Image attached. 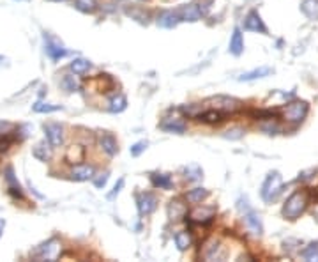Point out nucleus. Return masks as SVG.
<instances>
[{
	"label": "nucleus",
	"instance_id": "a18cd8bd",
	"mask_svg": "<svg viewBox=\"0 0 318 262\" xmlns=\"http://www.w3.org/2000/svg\"><path fill=\"white\" fill-rule=\"evenodd\" d=\"M313 218H316V220H318V209L315 211V213H313Z\"/></svg>",
	"mask_w": 318,
	"mask_h": 262
},
{
	"label": "nucleus",
	"instance_id": "20e7f679",
	"mask_svg": "<svg viewBox=\"0 0 318 262\" xmlns=\"http://www.w3.org/2000/svg\"><path fill=\"white\" fill-rule=\"evenodd\" d=\"M308 112H309V105L306 103V101H292V103H288L285 107L283 115H285V119L288 120V123L301 124L302 120L306 119Z\"/></svg>",
	"mask_w": 318,
	"mask_h": 262
},
{
	"label": "nucleus",
	"instance_id": "c9c22d12",
	"mask_svg": "<svg viewBox=\"0 0 318 262\" xmlns=\"http://www.w3.org/2000/svg\"><path fill=\"white\" fill-rule=\"evenodd\" d=\"M302 257H304L306 260H318V246L309 245L308 248L302 250Z\"/></svg>",
	"mask_w": 318,
	"mask_h": 262
},
{
	"label": "nucleus",
	"instance_id": "39448f33",
	"mask_svg": "<svg viewBox=\"0 0 318 262\" xmlns=\"http://www.w3.org/2000/svg\"><path fill=\"white\" fill-rule=\"evenodd\" d=\"M60 252H62L60 241L52 237V239H48L46 243L37 246V250L34 252V257L39 260H57Z\"/></svg>",
	"mask_w": 318,
	"mask_h": 262
},
{
	"label": "nucleus",
	"instance_id": "4be33fe9",
	"mask_svg": "<svg viewBox=\"0 0 318 262\" xmlns=\"http://www.w3.org/2000/svg\"><path fill=\"white\" fill-rule=\"evenodd\" d=\"M207 260H223L225 259V250L223 246L218 243V241H212V243L207 246L205 253H203Z\"/></svg>",
	"mask_w": 318,
	"mask_h": 262
},
{
	"label": "nucleus",
	"instance_id": "37998d69",
	"mask_svg": "<svg viewBox=\"0 0 318 262\" xmlns=\"http://www.w3.org/2000/svg\"><path fill=\"white\" fill-rule=\"evenodd\" d=\"M13 128V124L6 123V120H0V135H6V131H9Z\"/></svg>",
	"mask_w": 318,
	"mask_h": 262
},
{
	"label": "nucleus",
	"instance_id": "ea45409f",
	"mask_svg": "<svg viewBox=\"0 0 318 262\" xmlns=\"http://www.w3.org/2000/svg\"><path fill=\"white\" fill-rule=\"evenodd\" d=\"M253 115L257 117V119H260V120H265V119H274V117H276V112H272V110H258V112H253Z\"/></svg>",
	"mask_w": 318,
	"mask_h": 262
},
{
	"label": "nucleus",
	"instance_id": "f03ea898",
	"mask_svg": "<svg viewBox=\"0 0 318 262\" xmlns=\"http://www.w3.org/2000/svg\"><path fill=\"white\" fill-rule=\"evenodd\" d=\"M283 191V177L280 172H270L269 175L265 177L264 185H262V190H260V195L262 198H264V202L267 204H270V202L278 200V197L281 195Z\"/></svg>",
	"mask_w": 318,
	"mask_h": 262
},
{
	"label": "nucleus",
	"instance_id": "9d476101",
	"mask_svg": "<svg viewBox=\"0 0 318 262\" xmlns=\"http://www.w3.org/2000/svg\"><path fill=\"white\" fill-rule=\"evenodd\" d=\"M244 224H246V229L249 230L253 236L260 237L262 234H264V224H262V218L255 209L244 211Z\"/></svg>",
	"mask_w": 318,
	"mask_h": 262
},
{
	"label": "nucleus",
	"instance_id": "c03bdc74",
	"mask_svg": "<svg viewBox=\"0 0 318 262\" xmlns=\"http://www.w3.org/2000/svg\"><path fill=\"white\" fill-rule=\"evenodd\" d=\"M4 229H6V220L0 218V237H2V234H4Z\"/></svg>",
	"mask_w": 318,
	"mask_h": 262
},
{
	"label": "nucleus",
	"instance_id": "473e14b6",
	"mask_svg": "<svg viewBox=\"0 0 318 262\" xmlns=\"http://www.w3.org/2000/svg\"><path fill=\"white\" fill-rule=\"evenodd\" d=\"M186 172V179H189V181H200V179L203 177V172L200 169L198 165H189L184 169Z\"/></svg>",
	"mask_w": 318,
	"mask_h": 262
},
{
	"label": "nucleus",
	"instance_id": "6ab92c4d",
	"mask_svg": "<svg viewBox=\"0 0 318 262\" xmlns=\"http://www.w3.org/2000/svg\"><path fill=\"white\" fill-rule=\"evenodd\" d=\"M196 119L202 120V123H205V124H219V123H223V120L226 119V113L216 110V108H210V110L200 112Z\"/></svg>",
	"mask_w": 318,
	"mask_h": 262
},
{
	"label": "nucleus",
	"instance_id": "a211bd4d",
	"mask_svg": "<svg viewBox=\"0 0 318 262\" xmlns=\"http://www.w3.org/2000/svg\"><path fill=\"white\" fill-rule=\"evenodd\" d=\"M269 75H272V68H269V66H260V68L253 69V71L242 73L237 80L239 82H255V80H260V78H267Z\"/></svg>",
	"mask_w": 318,
	"mask_h": 262
},
{
	"label": "nucleus",
	"instance_id": "7ed1b4c3",
	"mask_svg": "<svg viewBox=\"0 0 318 262\" xmlns=\"http://www.w3.org/2000/svg\"><path fill=\"white\" fill-rule=\"evenodd\" d=\"M207 105H210L212 108H216V110H219V112H225V113H235V112L242 110V107H244V103H242L241 99H237V97H234V96H223V94L209 97V99H207Z\"/></svg>",
	"mask_w": 318,
	"mask_h": 262
},
{
	"label": "nucleus",
	"instance_id": "7c9ffc66",
	"mask_svg": "<svg viewBox=\"0 0 318 262\" xmlns=\"http://www.w3.org/2000/svg\"><path fill=\"white\" fill-rule=\"evenodd\" d=\"M260 130L267 135H278L281 131V126L278 124L276 119H265V123H262Z\"/></svg>",
	"mask_w": 318,
	"mask_h": 262
},
{
	"label": "nucleus",
	"instance_id": "423d86ee",
	"mask_svg": "<svg viewBox=\"0 0 318 262\" xmlns=\"http://www.w3.org/2000/svg\"><path fill=\"white\" fill-rule=\"evenodd\" d=\"M45 52L52 61H60V58L68 55V50L64 48V45L57 37H52L50 34H45Z\"/></svg>",
	"mask_w": 318,
	"mask_h": 262
},
{
	"label": "nucleus",
	"instance_id": "f8f14e48",
	"mask_svg": "<svg viewBox=\"0 0 318 262\" xmlns=\"http://www.w3.org/2000/svg\"><path fill=\"white\" fill-rule=\"evenodd\" d=\"M94 175H96V169L92 165H87V163H76L69 172V177L73 181H80V183L89 181Z\"/></svg>",
	"mask_w": 318,
	"mask_h": 262
},
{
	"label": "nucleus",
	"instance_id": "1a4fd4ad",
	"mask_svg": "<svg viewBox=\"0 0 318 262\" xmlns=\"http://www.w3.org/2000/svg\"><path fill=\"white\" fill-rule=\"evenodd\" d=\"M136 207H138V213L141 216H149L158 207V198L152 193H138L136 195Z\"/></svg>",
	"mask_w": 318,
	"mask_h": 262
},
{
	"label": "nucleus",
	"instance_id": "2f4dec72",
	"mask_svg": "<svg viewBox=\"0 0 318 262\" xmlns=\"http://www.w3.org/2000/svg\"><path fill=\"white\" fill-rule=\"evenodd\" d=\"M74 6H76V9L81 11V13H94L97 4H96V0H76Z\"/></svg>",
	"mask_w": 318,
	"mask_h": 262
},
{
	"label": "nucleus",
	"instance_id": "dca6fc26",
	"mask_svg": "<svg viewBox=\"0 0 318 262\" xmlns=\"http://www.w3.org/2000/svg\"><path fill=\"white\" fill-rule=\"evenodd\" d=\"M180 22H182V18H180L179 11H164V13H161L158 19H156L158 27H163V29H174Z\"/></svg>",
	"mask_w": 318,
	"mask_h": 262
},
{
	"label": "nucleus",
	"instance_id": "f704fd0d",
	"mask_svg": "<svg viewBox=\"0 0 318 262\" xmlns=\"http://www.w3.org/2000/svg\"><path fill=\"white\" fill-rule=\"evenodd\" d=\"M149 147V142L147 140H140V142L133 144L131 147H129V152H131V156H135V158H138L141 152H145V149Z\"/></svg>",
	"mask_w": 318,
	"mask_h": 262
},
{
	"label": "nucleus",
	"instance_id": "5701e85b",
	"mask_svg": "<svg viewBox=\"0 0 318 262\" xmlns=\"http://www.w3.org/2000/svg\"><path fill=\"white\" fill-rule=\"evenodd\" d=\"M6 181H7V185H9V193L13 195V197H18V198H22L23 197V191H22V186H19V183H18V179L14 177V172L13 169H6Z\"/></svg>",
	"mask_w": 318,
	"mask_h": 262
},
{
	"label": "nucleus",
	"instance_id": "ddd939ff",
	"mask_svg": "<svg viewBox=\"0 0 318 262\" xmlns=\"http://www.w3.org/2000/svg\"><path fill=\"white\" fill-rule=\"evenodd\" d=\"M244 30H249V32H260V34H267V27L262 19L260 13L258 11H249L247 16L244 19Z\"/></svg>",
	"mask_w": 318,
	"mask_h": 262
},
{
	"label": "nucleus",
	"instance_id": "c85d7f7f",
	"mask_svg": "<svg viewBox=\"0 0 318 262\" xmlns=\"http://www.w3.org/2000/svg\"><path fill=\"white\" fill-rule=\"evenodd\" d=\"M207 197H209V190H205V188H195V190H191L189 193L186 195L187 200L193 202V204H200V202L205 200Z\"/></svg>",
	"mask_w": 318,
	"mask_h": 262
},
{
	"label": "nucleus",
	"instance_id": "e433bc0d",
	"mask_svg": "<svg viewBox=\"0 0 318 262\" xmlns=\"http://www.w3.org/2000/svg\"><path fill=\"white\" fill-rule=\"evenodd\" d=\"M202 110H203L202 105H196V103L187 105V107H182V108H180V112L186 113L187 117H198V113L202 112Z\"/></svg>",
	"mask_w": 318,
	"mask_h": 262
},
{
	"label": "nucleus",
	"instance_id": "0eeeda50",
	"mask_svg": "<svg viewBox=\"0 0 318 262\" xmlns=\"http://www.w3.org/2000/svg\"><path fill=\"white\" fill-rule=\"evenodd\" d=\"M166 214L170 221H182L187 218V204L182 198H172L166 206Z\"/></svg>",
	"mask_w": 318,
	"mask_h": 262
},
{
	"label": "nucleus",
	"instance_id": "bb28decb",
	"mask_svg": "<svg viewBox=\"0 0 318 262\" xmlns=\"http://www.w3.org/2000/svg\"><path fill=\"white\" fill-rule=\"evenodd\" d=\"M174 239H175V246L180 252H186V250H189L191 245H193V237H191L189 232H177Z\"/></svg>",
	"mask_w": 318,
	"mask_h": 262
},
{
	"label": "nucleus",
	"instance_id": "393cba45",
	"mask_svg": "<svg viewBox=\"0 0 318 262\" xmlns=\"http://www.w3.org/2000/svg\"><path fill=\"white\" fill-rule=\"evenodd\" d=\"M66 159H68L69 163H73V165L81 163L85 159V149L81 146H71L68 152H66Z\"/></svg>",
	"mask_w": 318,
	"mask_h": 262
},
{
	"label": "nucleus",
	"instance_id": "6e6552de",
	"mask_svg": "<svg viewBox=\"0 0 318 262\" xmlns=\"http://www.w3.org/2000/svg\"><path fill=\"white\" fill-rule=\"evenodd\" d=\"M159 128L166 133H177V135H182L184 131L187 130V124L184 120V117L180 115H170V117H164L161 120Z\"/></svg>",
	"mask_w": 318,
	"mask_h": 262
},
{
	"label": "nucleus",
	"instance_id": "cd10ccee",
	"mask_svg": "<svg viewBox=\"0 0 318 262\" xmlns=\"http://www.w3.org/2000/svg\"><path fill=\"white\" fill-rule=\"evenodd\" d=\"M301 11L309 19H318V0H302Z\"/></svg>",
	"mask_w": 318,
	"mask_h": 262
},
{
	"label": "nucleus",
	"instance_id": "f3484780",
	"mask_svg": "<svg viewBox=\"0 0 318 262\" xmlns=\"http://www.w3.org/2000/svg\"><path fill=\"white\" fill-rule=\"evenodd\" d=\"M228 52L235 57L242 55V52H244V36H242V30L239 29V27H235L234 34H231V37H230Z\"/></svg>",
	"mask_w": 318,
	"mask_h": 262
},
{
	"label": "nucleus",
	"instance_id": "4468645a",
	"mask_svg": "<svg viewBox=\"0 0 318 262\" xmlns=\"http://www.w3.org/2000/svg\"><path fill=\"white\" fill-rule=\"evenodd\" d=\"M99 147L108 156H112V158L113 156H117V152H119V144H117V138L108 131L99 133Z\"/></svg>",
	"mask_w": 318,
	"mask_h": 262
},
{
	"label": "nucleus",
	"instance_id": "9b49d317",
	"mask_svg": "<svg viewBox=\"0 0 318 262\" xmlns=\"http://www.w3.org/2000/svg\"><path fill=\"white\" fill-rule=\"evenodd\" d=\"M46 140L52 147H60L64 144V128L58 123H50L45 126Z\"/></svg>",
	"mask_w": 318,
	"mask_h": 262
},
{
	"label": "nucleus",
	"instance_id": "2eb2a0df",
	"mask_svg": "<svg viewBox=\"0 0 318 262\" xmlns=\"http://www.w3.org/2000/svg\"><path fill=\"white\" fill-rule=\"evenodd\" d=\"M216 209L214 207H196L193 213L189 214V220L195 221V224H203L209 225L212 220H214Z\"/></svg>",
	"mask_w": 318,
	"mask_h": 262
},
{
	"label": "nucleus",
	"instance_id": "a19ab883",
	"mask_svg": "<svg viewBox=\"0 0 318 262\" xmlns=\"http://www.w3.org/2000/svg\"><path fill=\"white\" fill-rule=\"evenodd\" d=\"M122 188H124V179L120 177L119 181H117V185L113 186V191H110V193H108V198H110V200H113V198H115L117 195L120 193V190H122Z\"/></svg>",
	"mask_w": 318,
	"mask_h": 262
},
{
	"label": "nucleus",
	"instance_id": "c756f323",
	"mask_svg": "<svg viewBox=\"0 0 318 262\" xmlns=\"http://www.w3.org/2000/svg\"><path fill=\"white\" fill-rule=\"evenodd\" d=\"M32 110L37 113H52V112L62 110V107L60 105H52V103H45V101H37V103H34Z\"/></svg>",
	"mask_w": 318,
	"mask_h": 262
},
{
	"label": "nucleus",
	"instance_id": "f257e3e1",
	"mask_svg": "<svg viewBox=\"0 0 318 262\" xmlns=\"http://www.w3.org/2000/svg\"><path fill=\"white\" fill-rule=\"evenodd\" d=\"M308 204H309L308 193H306V191L297 190V191H293V193L285 200L281 213H283V216H285L286 220L295 221L297 218L301 216V214H304V211H306V207H308Z\"/></svg>",
	"mask_w": 318,
	"mask_h": 262
},
{
	"label": "nucleus",
	"instance_id": "49530a36",
	"mask_svg": "<svg viewBox=\"0 0 318 262\" xmlns=\"http://www.w3.org/2000/svg\"><path fill=\"white\" fill-rule=\"evenodd\" d=\"M53 2H64V0H53Z\"/></svg>",
	"mask_w": 318,
	"mask_h": 262
},
{
	"label": "nucleus",
	"instance_id": "72a5a7b5",
	"mask_svg": "<svg viewBox=\"0 0 318 262\" xmlns=\"http://www.w3.org/2000/svg\"><path fill=\"white\" fill-rule=\"evenodd\" d=\"M60 85L64 87V91H68V92H76L78 91L76 80H74V76H71V75H64V76H62Z\"/></svg>",
	"mask_w": 318,
	"mask_h": 262
},
{
	"label": "nucleus",
	"instance_id": "b1692460",
	"mask_svg": "<svg viewBox=\"0 0 318 262\" xmlns=\"http://www.w3.org/2000/svg\"><path fill=\"white\" fill-rule=\"evenodd\" d=\"M151 181L159 190H172L174 188V181H172V177L168 174H152Z\"/></svg>",
	"mask_w": 318,
	"mask_h": 262
},
{
	"label": "nucleus",
	"instance_id": "aec40b11",
	"mask_svg": "<svg viewBox=\"0 0 318 262\" xmlns=\"http://www.w3.org/2000/svg\"><path fill=\"white\" fill-rule=\"evenodd\" d=\"M52 149H53V147L50 146V144L39 142V144H35V146H34L32 154H34L35 159H39V162L46 163V162H50V159H52Z\"/></svg>",
	"mask_w": 318,
	"mask_h": 262
},
{
	"label": "nucleus",
	"instance_id": "58836bf2",
	"mask_svg": "<svg viewBox=\"0 0 318 262\" xmlns=\"http://www.w3.org/2000/svg\"><path fill=\"white\" fill-rule=\"evenodd\" d=\"M242 135H244V130H242V128H234V130H228V131L225 133V138H228V140H239Z\"/></svg>",
	"mask_w": 318,
	"mask_h": 262
},
{
	"label": "nucleus",
	"instance_id": "a878e982",
	"mask_svg": "<svg viewBox=\"0 0 318 262\" xmlns=\"http://www.w3.org/2000/svg\"><path fill=\"white\" fill-rule=\"evenodd\" d=\"M69 68H71V71H73L74 75H85V73L92 68V64H90V61H87V58L78 57V58H74V61L71 62Z\"/></svg>",
	"mask_w": 318,
	"mask_h": 262
},
{
	"label": "nucleus",
	"instance_id": "412c9836",
	"mask_svg": "<svg viewBox=\"0 0 318 262\" xmlns=\"http://www.w3.org/2000/svg\"><path fill=\"white\" fill-rule=\"evenodd\" d=\"M125 108H128V97L124 96V94H115V96L110 97L108 101V110L112 113H120L124 112Z\"/></svg>",
	"mask_w": 318,
	"mask_h": 262
},
{
	"label": "nucleus",
	"instance_id": "79ce46f5",
	"mask_svg": "<svg viewBox=\"0 0 318 262\" xmlns=\"http://www.w3.org/2000/svg\"><path fill=\"white\" fill-rule=\"evenodd\" d=\"M11 144H13V138L7 136V133H6V136H0V151H7Z\"/></svg>",
	"mask_w": 318,
	"mask_h": 262
},
{
	"label": "nucleus",
	"instance_id": "4c0bfd02",
	"mask_svg": "<svg viewBox=\"0 0 318 262\" xmlns=\"http://www.w3.org/2000/svg\"><path fill=\"white\" fill-rule=\"evenodd\" d=\"M108 177H110V174L108 172H103V174H99L96 177V175H94L92 177V181H94V186L97 188V190H101V188H104L106 186V183H108Z\"/></svg>",
	"mask_w": 318,
	"mask_h": 262
}]
</instances>
